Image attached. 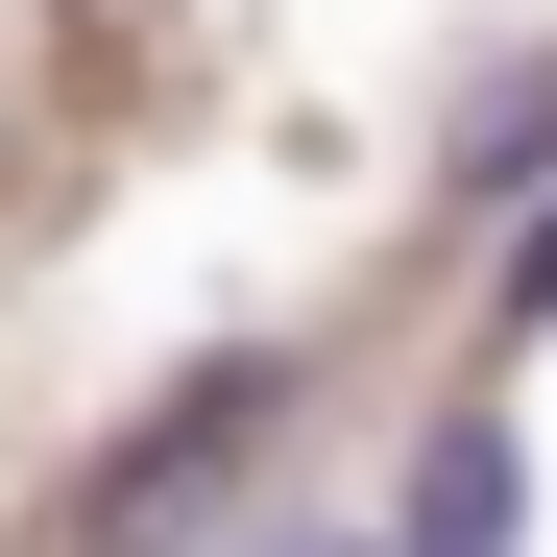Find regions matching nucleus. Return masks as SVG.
<instances>
[{
	"label": "nucleus",
	"mask_w": 557,
	"mask_h": 557,
	"mask_svg": "<svg viewBox=\"0 0 557 557\" xmlns=\"http://www.w3.org/2000/svg\"><path fill=\"white\" fill-rule=\"evenodd\" d=\"M267 557H388V533H267Z\"/></svg>",
	"instance_id": "obj_5"
},
{
	"label": "nucleus",
	"mask_w": 557,
	"mask_h": 557,
	"mask_svg": "<svg viewBox=\"0 0 557 557\" xmlns=\"http://www.w3.org/2000/svg\"><path fill=\"white\" fill-rule=\"evenodd\" d=\"M267 436H292V363H195V388H146L122 460L73 485V557H219V509H243Z\"/></svg>",
	"instance_id": "obj_1"
},
{
	"label": "nucleus",
	"mask_w": 557,
	"mask_h": 557,
	"mask_svg": "<svg viewBox=\"0 0 557 557\" xmlns=\"http://www.w3.org/2000/svg\"><path fill=\"white\" fill-rule=\"evenodd\" d=\"M509 509H533V485H509V412H436V436H412L388 557H509Z\"/></svg>",
	"instance_id": "obj_2"
},
{
	"label": "nucleus",
	"mask_w": 557,
	"mask_h": 557,
	"mask_svg": "<svg viewBox=\"0 0 557 557\" xmlns=\"http://www.w3.org/2000/svg\"><path fill=\"white\" fill-rule=\"evenodd\" d=\"M509 315H557V195H533V243H509Z\"/></svg>",
	"instance_id": "obj_4"
},
{
	"label": "nucleus",
	"mask_w": 557,
	"mask_h": 557,
	"mask_svg": "<svg viewBox=\"0 0 557 557\" xmlns=\"http://www.w3.org/2000/svg\"><path fill=\"white\" fill-rule=\"evenodd\" d=\"M533 170H557V73H509V98H485V146H460V195H533Z\"/></svg>",
	"instance_id": "obj_3"
}]
</instances>
